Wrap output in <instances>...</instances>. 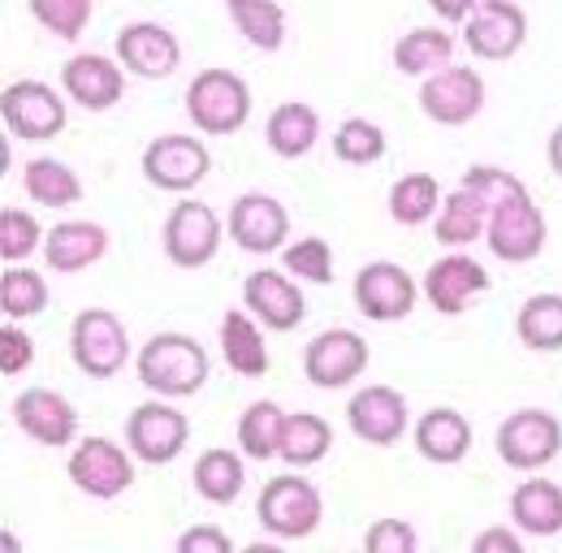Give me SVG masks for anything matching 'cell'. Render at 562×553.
Instances as JSON below:
<instances>
[{"instance_id":"6da1fadb","label":"cell","mask_w":562,"mask_h":553,"mask_svg":"<svg viewBox=\"0 0 562 553\" xmlns=\"http://www.w3.org/2000/svg\"><path fill=\"white\" fill-rule=\"evenodd\" d=\"M209 350L187 338V334H156L147 338V346L135 359V372H139V385H147L160 403H178V398H191L204 390L209 381Z\"/></svg>"},{"instance_id":"7a4b0ae2","label":"cell","mask_w":562,"mask_h":553,"mask_svg":"<svg viewBox=\"0 0 562 553\" xmlns=\"http://www.w3.org/2000/svg\"><path fill=\"white\" fill-rule=\"evenodd\" d=\"M187 117L200 135H238L251 117V87L234 69H200L187 87Z\"/></svg>"},{"instance_id":"3957f363","label":"cell","mask_w":562,"mask_h":553,"mask_svg":"<svg viewBox=\"0 0 562 553\" xmlns=\"http://www.w3.org/2000/svg\"><path fill=\"white\" fill-rule=\"evenodd\" d=\"M256 515H260V528L278 541H303L321 528L325 519V497L321 488L307 481V476H273V481L260 488V501H256Z\"/></svg>"},{"instance_id":"277c9868","label":"cell","mask_w":562,"mask_h":553,"mask_svg":"<svg viewBox=\"0 0 562 553\" xmlns=\"http://www.w3.org/2000/svg\"><path fill=\"white\" fill-rule=\"evenodd\" d=\"M74 368L91 381H109L131 363V334L109 307H82L70 325Z\"/></svg>"},{"instance_id":"5b68a950","label":"cell","mask_w":562,"mask_h":553,"mask_svg":"<svg viewBox=\"0 0 562 553\" xmlns=\"http://www.w3.org/2000/svg\"><path fill=\"white\" fill-rule=\"evenodd\" d=\"M0 122L4 131L22 143H48L66 131L70 109L61 100V91H53L40 78H13L0 91Z\"/></svg>"},{"instance_id":"8992f818","label":"cell","mask_w":562,"mask_h":553,"mask_svg":"<svg viewBox=\"0 0 562 553\" xmlns=\"http://www.w3.org/2000/svg\"><path fill=\"white\" fill-rule=\"evenodd\" d=\"M562 454V424L541 407L506 415L497 424V459L515 472H537Z\"/></svg>"},{"instance_id":"52a82bcc","label":"cell","mask_w":562,"mask_h":553,"mask_svg":"<svg viewBox=\"0 0 562 553\" xmlns=\"http://www.w3.org/2000/svg\"><path fill=\"white\" fill-rule=\"evenodd\" d=\"M66 476L74 488H82L87 497L95 501H113L122 497L131 484H135V454L122 450L117 441L109 437H82L74 445L70 463H66Z\"/></svg>"},{"instance_id":"ba28073f","label":"cell","mask_w":562,"mask_h":553,"mask_svg":"<svg viewBox=\"0 0 562 553\" xmlns=\"http://www.w3.org/2000/svg\"><path fill=\"white\" fill-rule=\"evenodd\" d=\"M546 238H550L546 212L537 207V200L528 191L490 212L485 242H490V251L502 264H528V260H537L546 251Z\"/></svg>"},{"instance_id":"9c48e42d","label":"cell","mask_w":562,"mask_h":553,"mask_svg":"<svg viewBox=\"0 0 562 553\" xmlns=\"http://www.w3.org/2000/svg\"><path fill=\"white\" fill-rule=\"evenodd\" d=\"M143 178L156 187V191H169V195H187L195 191L212 169L209 147L195 135H160L143 147Z\"/></svg>"},{"instance_id":"30bf717a","label":"cell","mask_w":562,"mask_h":553,"mask_svg":"<svg viewBox=\"0 0 562 553\" xmlns=\"http://www.w3.org/2000/svg\"><path fill=\"white\" fill-rule=\"evenodd\" d=\"M191 441V419L178 411L173 403H139L126 419V450L147 463V467H165L173 463Z\"/></svg>"},{"instance_id":"8fae6325","label":"cell","mask_w":562,"mask_h":553,"mask_svg":"<svg viewBox=\"0 0 562 553\" xmlns=\"http://www.w3.org/2000/svg\"><path fill=\"white\" fill-rule=\"evenodd\" d=\"M160 242H165L169 264H178V269H204V264L216 260V251H221V216L204 200H182V204H173V212L165 216Z\"/></svg>"},{"instance_id":"7c38bea8","label":"cell","mask_w":562,"mask_h":553,"mask_svg":"<svg viewBox=\"0 0 562 553\" xmlns=\"http://www.w3.org/2000/svg\"><path fill=\"white\" fill-rule=\"evenodd\" d=\"M355 307L368 316V320H376V325H390V320H407L412 316V307H416V298H420V285H416V276L407 273L403 264H394V260H372V264H363L359 273H355Z\"/></svg>"},{"instance_id":"4fadbf2b","label":"cell","mask_w":562,"mask_h":553,"mask_svg":"<svg viewBox=\"0 0 562 553\" xmlns=\"http://www.w3.org/2000/svg\"><path fill=\"white\" fill-rule=\"evenodd\" d=\"M225 234L238 251H251V256H269V251H285V238H290V212L281 200L265 195V191H247L229 204L225 216Z\"/></svg>"},{"instance_id":"5bb4252c","label":"cell","mask_w":562,"mask_h":553,"mask_svg":"<svg viewBox=\"0 0 562 553\" xmlns=\"http://www.w3.org/2000/svg\"><path fill=\"white\" fill-rule=\"evenodd\" d=\"M368 368V342L355 329H325L303 346V376L316 390H347Z\"/></svg>"},{"instance_id":"9a60e30c","label":"cell","mask_w":562,"mask_h":553,"mask_svg":"<svg viewBox=\"0 0 562 553\" xmlns=\"http://www.w3.org/2000/svg\"><path fill=\"white\" fill-rule=\"evenodd\" d=\"M420 109L437 126H468L485 109V78L468 66H450L420 82Z\"/></svg>"},{"instance_id":"2e32d148","label":"cell","mask_w":562,"mask_h":553,"mask_svg":"<svg viewBox=\"0 0 562 553\" xmlns=\"http://www.w3.org/2000/svg\"><path fill=\"white\" fill-rule=\"evenodd\" d=\"M243 312L256 316L265 329L273 334H290L303 325L307 316V298L299 290V281H290V273L278 269H256L243 276Z\"/></svg>"},{"instance_id":"e0dca14e","label":"cell","mask_w":562,"mask_h":553,"mask_svg":"<svg viewBox=\"0 0 562 553\" xmlns=\"http://www.w3.org/2000/svg\"><path fill=\"white\" fill-rule=\"evenodd\" d=\"M528 40V13L510 0H476V13L463 26V44L481 61H510Z\"/></svg>"},{"instance_id":"ac0fdd59","label":"cell","mask_w":562,"mask_h":553,"mask_svg":"<svg viewBox=\"0 0 562 553\" xmlns=\"http://www.w3.org/2000/svg\"><path fill=\"white\" fill-rule=\"evenodd\" d=\"M485 290H490V273L468 251H450L437 264H428V273H424V294H428L432 312H441V316H463Z\"/></svg>"},{"instance_id":"d6986e66","label":"cell","mask_w":562,"mask_h":553,"mask_svg":"<svg viewBox=\"0 0 562 553\" xmlns=\"http://www.w3.org/2000/svg\"><path fill=\"white\" fill-rule=\"evenodd\" d=\"M13 424L31 441L53 445V450H66V445H74V437H78V411H74V403L66 394L40 390V385H31V390H22L13 398Z\"/></svg>"},{"instance_id":"ffe728a7","label":"cell","mask_w":562,"mask_h":553,"mask_svg":"<svg viewBox=\"0 0 562 553\" xmlns=\"http://www.w3.org/2000/svg\"><path fill=\"white\" fill-rule=\"evenodd\" d=\"M117 66L139 78H169L182 66V44L160 22H126L117 31Z\"/></svg>"},{"instance_id":"44dd1931","label":"cell","mask_w":562,"mask_h":553,"mask_svg":"<svg viewBox=\"0 0 562 553\" xmlns=\"http://www.w3.org/2000/svg\"><path fill=\"white\" fill-rule=\"evenodd\" d=\"M407 398L390 385H363L359 394H351L347 403V424L359 441L368 445H394L407 432Z\"/></svg>"},{"instance_id":"7402d4cb","label":"cell","mask_w":562,"mask_h":553,"mask_svg":"<svg viewBox=\"0 0 562 553\" xmlns=\"http://www.w3.org/2000/svg\"><path fill=\"white\" fill-rule=\"evenodd\" d=\"M61 87H66V95L78 109L104 113L126 95V74L104 53H78L61 66Z\"/></svg>"},{"instance_id":"603a6c76","label":"cell","mask_w":562,"mask_h":553,"mask_svg":"<svg viewBox=\"0 0 562 553\" xmlns=\"http://www.w3.org/2000/svg\"><path fill=\"white\" fill-rule=\"evenodd\" d=\"M109 256V229L100 221H57L44 238V260L53 273H82Z\"/></svg>"},{"instance_id":"cb8c5ba5","label":"cell","mask_w":562,"mask_h":553,"mask_svg":"<svg viewBox=\"0 0 562 553\" xmlns=\"http://www.w3.org/2000/svg\"><path fill=\"white\" fill-rule=\"evenodd\" d=\"M472 450V419L454 407H432L416 419V454L437 467L463 463Z\"/></svg>"},{"instance_id":"d4e9b609","label":"cell","mask_w":562,"mask_h":553,"mask_svg":"<svg viewBox=\"0 0 562 553\" xmlns=\"http://www.w3.org/2000/svg\"><path fill=\"white\" fill-rule=\"evenodd\" d=\"M221 359L234 376H247V381H260L269 372V346H265L256 316H247V312L221 316Z\"/></svg>"},{"instance_id":"484cf974","label":"cell","mask_w":562,"mask_h":553,"mask_svg":"<svg viewBox=\"0 0 562 553\" xmlns=\"http://www.w3.org/2000/svg\"><path fill=\"white\" fill-rule=\"evenodd\" d=\"M510 519L528 537H559L562 532V484L532 476L510 493Z\"/></svg>"},{"instance_id":"4316f807","label":"cell","mask_w":562,"mask_h":553,"mask_svg":"<svg viewBox=\"0 0 562 553\" xmlns=\"http://www.w3.org/2000/svg\"><path fill=\"white\" fill-rule=\"evenodd\" d=\"M316 138H321V117L303 100H285L265 122V143L273 147V156H281V160H303L316 147Z\"/></svg>"},{"instance_id":"83f0119b","label":"cell","mask_w":562,"mask_h":553,"mask_svg":"<svg viewBox=\"0 0 562 553\" xmlns=\"http://www.w3.org/2000/svg\"><path fill=\"white\" fill-rule=\"evenodd\" d=\"M450 57H454V35L446 26H412L394 44V69L407 78H420V82L450 69Z\"/></svg>"},{"instance_id":"f1b7e54d","label":"cell","mask_w":562,"mask_h":553,"mask_svg":"<svg viewBox=\"0 0 562 553\" xmlns=\"http://www.w3.org/2000/svg\"><path fill=\"white\" fill-rule=\"evenodd\" d=\"M485 229H490V207L481 204L468 187H459V191H450L446 200H441V212H437V221H432V234H437V242L441 247H472V242H481L485 238Z\"/></svg>"},{"instance_id":"f546056e","label":"cell","mask_w":562,"mask_h":553,"mask_svg":"<svg viewBox=\"0 0 562 553\" xmlns=\"http://www.w3.org/2000/svg\"><path fill=\"white\" fill-rule=\"evenodd\" d=\"M22 187H26V195L35 200L40 207H74L82 200V182H78V173H74L66 160H57V156H35V160H26V169H22Z\"/></svg>"},{"instance_id":"4dcf8cb0","label":"cell","mask_w":562,"mask_h":553,"mask_svg":"<svg viewBox=\"0 0 562 553\" xmlns=\"http://www.w3.org/2000/svg\"><path fill=\"white\" fill-rule=\"evenodd\" d=\"M191 481H195L204 501H212V506H234L238 493L247 488V463H243L234 450H221V445H216V450H204V454L195 459Z\"/></svg>"},{"instance_id":"1f68e13d","label":"cell","mask_w":562,"mask_h":553,"mask_svg":"<svg viewBox=\"0 0 562 553\" xmlns=\"http://www.w3.org/2000/svg\"><path fill=\"white\" fill-rule=\"evenodd\" d=\"M285 419H290V415L281 411L273 398L251 403L247 411L238 415V450H243L247 459H256V463L278 459L281 437H285Z\"/></svg>"},{"instance_id":"d6a6232c","label":"cell","mask_w":562,"mask_h":553,"mask_svg":"<svg viewBox=\"0 0 562 553\" xmlns=\"http://www.w3.org/2000/svg\"><path fill=\"white\" fill-rule=\"evenodd\" d=\"M225 13L234 22V31L251 48H260V53H278L281 48V40H285V9H281L278 0H229Z\"/></svg>"},{"instance_id":"836d02e7","label":"cell","mask_w":562,"mask_h":553,"mask_svg":"<svg viewBox=\"0 0 562 553\" xmlns=\"http://www.w3.org/2000/svg\"><path fill=\"white\" fill-rule=\"evenodd\" d=\"M334 445V428L329 419H321L316 411H294L285 419V437H281V454L285 467H316Z\"/></svg>"},{"instance_id":"e575fe53","label":"cell","mask_w":562,"mask_h":553,"mask_svg":"<svg viewBox=\"0 0 562 553\" xmlns=\"http://www.w3.org/2000/svg\"><path fill=\"white\" fill-rule=\"evenodd\" d=\"M515 334L519 342L537 354L562 350V294H532L524 298L519 316H515Z\"/></svg>"},{"instance_id":"d590c367","label":"cell","mask_w":562,"mask_h":553,"mask_svg":"<svg viewBox=\"0 0 562 553\" xmlns=\"http://www.w3.org/2000/svg\"><path fill=\"white\" fill-rule=\"evenodd\" d=\"M48 307V281L35 269H4L0 273V316L4 325H18L26 316H40Z\"/></svg>"},{"instance_id":"8d00e7d4","label":"cell","mask_w":562,"mask_h":553,"mask_svg":"<svg viewBox=\"0 0 562 553\" xmlns=\"http://www.w3.org/2000/svg\"><path fill=\"white\" fill-rule=\"evenodd\" d=\"M441 212V187L432 173H407L390 187V216L398 225H424L428 216L437 221Z\"/></svg>"},{"instance_id":"74e56055","label":"cell","mask_w":562,"mask_h":553,"mask_svg":"<svg viewBox=\"0 0 562 553\" xmlns=\"http://www.w3.org/2000/svg\"><path fill=\"white\" fill-rule=\"evenodd\" d=\"M329 147H334V156H338L342 165L368 169V165H376V160L385 156L390 138H385V131H381L376 122H368V117H347V122H338Z\"/></svg>"},{"instance_id":"f35d334b","label":"cell","mask_w":562,"mask_h":553,"mask_svg":"<svg viewBox=\"0 0 562 553\" xmlns=\"http://www.w3.org/2000/svg\"><path fill=\"white\" fill-rule=\"evenodd\" d=\"M44 225L22 207H0V260L4 269H18L26 256L44 251Z\"/></svg>"},{"instance_id":"ab89813d","label":"cell","mask_w":562,"mask_h":553,"mask_svg":"<svg viewBox=\"0 0 562 553\" xmlns=\"http://www.w3.org/2000/svg\"><path fill=\"white\" fill-rule=\"evenodd\" d=\"M281 264H285V273L299 276V281L329 285V281H334V247H329L325 238L307 234V238H299V242H290V247L281 251Z\"/></svg>"},{"instance_id":"60d3db41","label":"cell","mask_w":562,"mask_h":553,"mask_svg":"<svg viewBox=\"0 0 562 553\" xmlns=\"http://www.w3.org/2000/svg\"><path fill=\"white\" fill-rule=\"evenodd\" d=\"M31 18L57 40L74 44L91 22V0H31Z\"/></svg>"},{"instance_id":"b9f144b4","label":"cell","mask_w":562,"mask_h":553,"mask_svg":"<svg viewBox=\"0 0 562 553\" xmlns=\"http://www.w3.org/2000/svg\"><path fill=\"white\" fill-rule=\"evenodd\" d=\"M463 187H468L481 204L490 207V212L497 204H506V200H515V195H524V191H528L510 169H497V165H472V169L463 173Z\"/></svg>"},{"instance_id":"7bdbcfd3","label":"cell","mask_w":562,"mask_h":553,"mask_svg":"<svg viewBox=\"0 0 562 553\" xmlns=\"http://www.w3.org/2000/svg\"><path fill=\"white\" fill-rule=\"evenodd\" d=\"M363 553H420V537L407 519H376L363 532Z\"/></svg>"},{"instance_id":"ee69618b","label":"cell","mask_w":562,"mask_h":553,"mask_svg":"<svg viewBox=\"0 0 562 553\" xmlns=\"http://www.w3.org/2000/svg\"><path fill=\"white\" fill-rule=\"evenodd\" d=\"M31 359H35L31 334L18 329V325H0V376H4V381L22 376V372L31 368Z\"/></svg>"},{"instance_id":"f6af8a7d","label":"cell","mask_w":562,"mask_h":553,"mask_svg":"<svg viewBox=\"0 0 562 553\" xmlns=\"http://www.w3.org/2000/svg\"><path fill=\"white\" fill-rule=\"evenodd\" d=\"M173 553H234V541H229V532H221L212 523H195L178 537Z\"/></svg>"},{"instance_id":"bcb514c9","label":"cell","mask_w":562,"mask_h":553,"mask_svg":"<svg viewBox=\"0 0 562 553\" xmlns=\"http://www.w3.org/2000/svg\"><path fill=\"white\" fill-rule=\"evenodd\" d=\"M472 553H524V541L515 528H485L472 541Z\"/></svg>"},{"instance_id":"7dc6e473","label":"cell","mask_w":562,"mask_h":553,"mask_svg":"<svg viewBox=\"0 0 562 553\" xmlns=\"http://www.w3.org/2000/svg\"><path fill=\"white\" fill-rule=\"evenodd\" d=\"M432 9H437V18H446V22H463V26H468V18L476 13V0H432Z\"/></svg>"},{"instance_id":"c3c4849f","label":"cell","mask_w":562,"mask_h":553,"mask_svg":"<svg viewBox=\"0 0 562 553\" xmlns=\"http://www.w3.org/2000/svg\"><path fill=\"white\" fill-rule=\"evenodd\" d=\"M546 156H550V169L562 178V126L550 131V143H546Z\"/></svg>"},{"instance_id":"681fc988","label":"cell","mask_w":562,"mask_h":553,"mask_svg":"<svg viewBox=\"0 0 562 553\" xmlns=\"http://www.w3.org/2000/svg\"><path fill=\"white\" fill-rule=\"evenodd\" d=\"M0 553H22V541H18V537H13L9 528L0 532Z\"/></svg>"},{"instance_id":"f907efd6","label":"cell","mask_w":562,"mask_h":553,"mask_svg":"<svg viewBox=\"0 0 562 553\" xmlns=\"http://www.w3.org/2000/svg\"><path fill=\"white\" fill-rule=\"evenodd\" d=\"M243 553H290V550H281V545H273V541H256V545H247Z\"/></svg>"}]
</instances>
